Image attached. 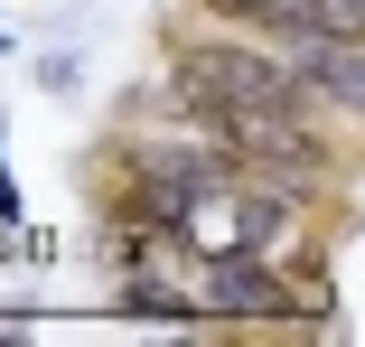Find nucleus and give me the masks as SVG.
I'll use <instances>...</instances> for the list:
<instances>
[{"label":"nucleus","instance_id":"nucleus-1","mask_svg":"<svg viewBox=\"0 0 365 347\" xmlns=\"http://www.w3.org/2000/svg\"><path fill=\"white\" fill-rule=\"evenodd\" d=\"M169 85L206 113V122H319L309 94L290 85V66L272 56V38H244V29H178L169 38ZM337 131V122H328Z\"/></svg>","mask_w":365,"mask_h":347},{"label":"nucleus","instance_id":"nucleus-2","mask_svg":"<svg viewBox=\"0 0 365 347\" xmlns=\"http://www.w3.org/2000/svg\"><path fill=\"white\" fill-rule=\"evenodd\" d=\"M272 56L290 66V85L309 94V113L319 122H356V104H365V38H272Z\"/></svg>","mask_w":365,"mask_h":347},{"label":"nucleus","instance_id":"nucleus-3","mask_svg":"<svg viewBox=\"0 0 365 347\" xmlns=\"http://www.w3.org/2000/svg\"><path fill=\"white\" fill-rule=\"evenodd\" d=\"M197 19L244 38H365V0H197Z\"/></svg>","mask_w":365,"mask_h":347},{"label":"nucleus","instance_id":"nucleus-4","mask_svg":"<svg viewBox=\"0 0 365 347\" xmlns=\"http://www.w3.org/2000/svg\"><path fill=\"white\" fill-rule=\"evenodd\" d=\"M0 226H29V197H19V169H10V131H0Z\"/></svg>","mask_w":365,"mask_h":347},{"label":"nucleus","instance_id":"nucleus-5","mask_svg":"<svg viewBox=\"0 0 365 347\" xmlns=\"http://www.w3.org/2000/svg\"><path fill=\"white\" fill-rule=\"evenodd\" d=\"M76 76H85L76 56H38V85H47V94H76Z\"/></svg>","mask_w":365,"mask_h":347}]
</instances>
